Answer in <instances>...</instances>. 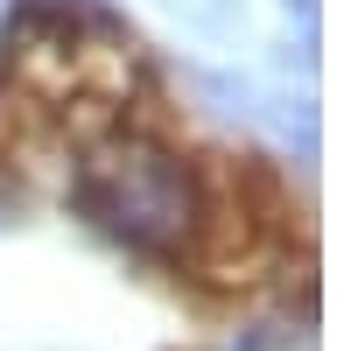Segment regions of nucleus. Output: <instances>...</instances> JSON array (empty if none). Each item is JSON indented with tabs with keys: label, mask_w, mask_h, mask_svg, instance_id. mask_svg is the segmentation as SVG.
I'll use <instances>...</instances> for the list:
<instances>
[{
	"label": "nucleus",
	"mask_w": 351,
	"mask_h": 351,
	"mask_svg": "<svg viewBox=\"0 0 351 351\" xmlns=\"http://www.w3.org/2000/svg\"><path fill=\"white\" fill-rule=\"evenodd\" d=\"M71 211L141 260H190L211 225V176L148 127H106L71 162Z\"/></svg>",
	"instance_id": "obj_1"
}]
</instances>
